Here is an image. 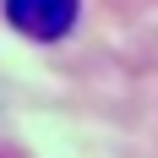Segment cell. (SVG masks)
Here are the masks:
<instances>
[{
    "label": "cell",
    "instance_id": "cell-1",
    "mask_svg": "<svg viewBox=\"0 0 158 158\" xmlns=\"http://www.w3.org/2000/svg\"><path fill=\"white\" fill-rule=\"evenodd\" d=\"M0 6H6V22L38 44H55L77 27V0H0Z\"/></svg>",
    "mask_w": 158,
    "mask_h": 158
}]
</instances>
